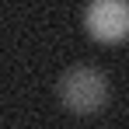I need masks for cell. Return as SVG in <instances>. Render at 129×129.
Listing matches in <instances>:
<instances>
[{"label": "cell", "mask_w": 129, "mask_h": 129, "mask_svg": "<svg viewBox=\"0 0 129 129\" xmlns=\"http://www.w3.org/2000/svg\"><path fill=\"white\" fill-rule=\"evenodd\" d=\"M108 77L98 70V66H70L63 77L56 80V98L66 112H77V115H94L101 112L108 101Z\"/></svg>", "instance_id": "1"}, {"label": "cell", "mask_w": 129, "mask_h": 129, "mask_svg": "<svg viewBox=\"0 0 129 129\" xmlns=\"http://www.w3.org/2000/svg\"><path fill=\"white\" fill-rule=\"evenodd\" d=\"M84 24L98 42H122L129 39V0H91L84 11Z\"/></svg>", "instance_id": "2"}]
</instances>
